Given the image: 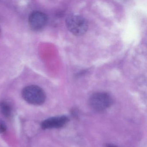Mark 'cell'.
I'll list each match as a JSON object with an SVG mask.
<instances>
[{
    "instance_id": "obj_1",
    "label": "cell",
    "mask_w": 147,
    "mask_h": 147,
    "mask_svg": "<svg viewBox=\"0 0 147 147\" xmlns=\"http://www.w3.org/2000/svg\"><path fill=\"white\" fill-rule=\"evenodd\" d=\"M22 96L25 101L34 105H42L46 98L45 91L36 85H31L24 88L22 90Z\"/></svg>"
},
{
    "instance_id": "obj_2",
    "label": "cell",
    "mask_w": 147,
    "mask_h": 147,
    "mask_svg": "<svg viewBox=\"0 0 147 147\" xmlns=\"http://www.w3.org/2000/svg\"><path fill=\"white\" fill-rule=\"evenodd\" d=\"M66 25L69 31L76 36L83 35L88 29L87 20L82 16L76 14L69 15L66 19Z\"/></svg>"
},
{
    "instance_id": "obj_3",
    "label": "cell",
    "mask_w": 147,
    "mask_h": 147,
    "mask_svg": "<svg viewBox=\"0 0 147 147\" xmlns=\"http://www.w3.org/2000/svg\"><path fill=\"white\" fill-rule=\"evenodd\" d=\"M91 107L98 111H101L109 108L112 104V99L108 94L97 92L93 94L89 99Z\"/></svg>"
},
{
    "instance_id": "obj_4",
    "label": "cell",
    "mask_w": 147,
    "mask_h": 147,
    "mask_svg": "<svg viewBox=\"0 0 147 147\" xmlns=\"http://www.w3.org/2000/svg\"><path fill=\"white\" fill-rule=\"evenodd\" d=\"M28 22L32 30L39 31L43 29L47 24L48 17L42 12L34 11L30 15Z\"/></svg>"
},
{
    "instance_id": "obj_5",
    "label": "cell",
    "mask_w": 147,
    "mask_h": 147,
    "mask_svg": "<svg viewBox=\"0 0 147 147\" xmlns=\"http://www.w3.org/2000/svg\"><path fill=\"white\" fill-rule=\"evenodd\" d=\"M68 121V118L65 116L52 117L43 121L41 123V127L43 129L61 128Z\"/></svg>"
},
{
    "instance_id": "obj_6",
    "label": "cell",
    "mask_w": 147,
    "mask_h": 147,
    "mask_svg": "<svg viewBox=\"0 0 147 147\" xmlns=\"http://www.w3.org/2000/svg\"><path fill=\"white\" fill-rule=\"evenodd\" d=\"M0 111L6 117L11 116L12 112V108L11 105L5 101L0 102Z\"/></svg>"
},
{
    "instance_id": "obj_7",
    "label": "cell",
    "mask_w": 147,
    "mask_h": 147,
    "mask_svg": "<svg viewBox=\"0 0 147 147\" xmlns=\"http://www.w3.org/2000/svg\"><path fill=\"white\" fill-rule=\"evenodd\" d=\"M6 130V125L4 121L0 120V133H4Z\"/></svg>"
},
{
    "instance_id": "obj_8",
    "label": "cell",
    "mask_w": 147,
    "mask_h": 147,
    "mask_svg": "<svg viewBox=\"0 0 147 147\" xmlns=\"http://www.w3.org/2000/svg\"><path fill=\"white\" fill-rule=\"evenodd\" d=\"M107 147H118L117 146H115V145H113V144H108Z\"/></svg>"
},
{
    "instance_id": "obj_9",
    "label": "cell",
    "mask_w": 147,
    "mask_h": 147,
    "mask_svg": "<svg viewBox=\"0 0 147 147\" xmlns=\"http://www.w3.org/2000/svg\"><path fill=\"white\" fill-rule=\"evenodd\" d=\"M0 32H1V31H0Z\"/></svg>"
}]
</instances>
